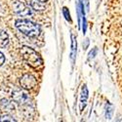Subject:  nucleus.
<instances>
[{
  "mask_svg": "<svg viewBox=\"0 0 122 122\" xmlns=\"http://www.w3.org/2000/svg\"><path fill=\"white\" fill-rule=\"evenodd\" d=\"M15 26L23 34H25L30 38L38 37L40 32H41V28H40L39 25L29 21V20H25V19L17 20L15 23Z\"/></svg>",
  "mask_w": 122,
  "mask_h": 122,
  "instance_id": "nucleus-1",
  "label": "nucleus"
},
{
  "mask_svg": "<svg viewBox=\"0 0 122 122\" xmlns=\"http://www.w3.org/2000/svg\"><path fill=\"white\" fill-rule=\"evenodd\" d=\"M21 55L25 62L34 69H39L43 66V61L40 55L32 48L24 46L21 48Z\"/></svg>",
  "mask_w": 122,
  "mask_h": 122,
  "instance_id": "nucleus-2",
  "label": "nucleus"
},
{
  "mask_svg": "<svg viewBox=\"0 0 122 122\" xmlns=\"http://www.w3.org/2000/svg\"><path fill=\"white\" fill-rule=\"evenodd\" d=\"M13 8H14V12L20 17H28L31 16L32 14L29 7H27L25 3L21 1H15L13 4Z\"/></svg>",
  "mask_w": 122,
  "mask_h": 122,
  "instance_id": "nucleus-3",
  "label": "nucleus"
},
{
  "mask_svg": "<svg viewBox=\"0 0 122 122\" xmlns=\"http://www.w3.org/2000/svg\"><path fill=\"white\" fill-rule=\"evenodd\" d=\"M20 84H21L23 89L31 90L36 86L37 80L31 74H25L21 79H20Z\"/></svg>",
  "mask_w": 122,
  "mask_h": 122,
  "instance_id": "nucleus-4",
  "label": "nucleus"
},
{
  "mask_svg": "<svg viewBox=\"0 0 122 122\" xmlns=\"http://www.w3.org/2000/svg\"><path fill=\"white\" fill-rule=\"evenodd\" d=\"M12 96L14 101L20 105H29L30 103V100L27 94L21 89H15L12 93Z\"/></svg>",
  "mask_w": 122,
  "mask_h": 122,
  "instance_id": "nucleus-5",
  "label": "nucleus"
},
{
  "mask_svg": "<svg viewBox=\"0 0 122 122\" xmlns=\"http://www.w3.org/2000/svg\"><path fill=\"white\" fill-rule=\"evenodd\" d=\"M88 88L86 85H82L80 91V97H79V110L80 113L85 109L86 106H87V102H88Z\"/></svg>",
  "mask_w": 122,
  "mask_h": 122,
  "instance_id": "nucleus-6",
  "label": "nucleus"
},
{
  "mask_svg": "<svg viewBox=\"0 0 122 122\" xmlns=\"http://www.w3.org/2000/svg\"><path fill=\"white\" fill-rule=\"evenodd\" d=\"M77 42H76V37L71 34V52H70V59L71 62L74 63L75 57H76V51H77Z\"/></svg>",
  "mask_w": 122,
  "mask_h": 122,
  "instance_id": "nucleus-7",
  "label": "nucleus"
},
{
  "mask_svg": "<svg viewBox=\"0 0 122 122\" xmlns=\"http://www.w3.org/2000/svg\"><path fill=\"white\" fill-rule=\"evenodd\" d=\"M9 43V35L6 31L0 29V48H4Z\"/></svg>",
  "mask_w": 122,
  "mask_h": 122,
  "instance_id": "nucleus-8",
  "label": "nucleus"
},
{
  "mask_svg": "<svg viewBox=\"0 0 122 122\" xmlns=\"http://www.w3.org/2000/svg\"><path fill=\"white\" fill-rule=\"evenodd\" d=\"M0 107L6 111H12L13 109H15L14 105L12 103H10V102L6 99H2L0 101Z\"/></svg>",
  "mask_w": 122,
  "mask_h": 122,
  "instance_id": "nucleus-9",
  "label": "nucleus"
},
{
  "mask_svg": "<svg viewBox=\"0 0 122 122\" xmlns=\"http://www.w3.org/2000/svg\"><path fill=\"white\" fill-rule=\"evenodd\" d=\"M29 4L32 9L36 10V11H44L45 10V5L44 3L38 1V0H30Z\"/></svg>",
  "mask_w": 122,
  "mask_h": 122,
  "instance_id": "nucleus-10",
  "label": "nucleus"
},
{
  "mask_svg": "<svg viewBox=\"0 0 122 122\" xmlns=\"http://www.w3.org/2000/svg\"><path fill=\"white\" fill-rule=\"evenodd\" d=\"M112 113H113V107L108 102L106 105V118L107 119H110L112 117Z\"/></svg>",
  "mask_w": 122,
  "mask_h": 122,
  "instance_id": "nucleus-11",
  "label": "nucleus"
},
{
  "mask_svg": "<svg viewBox=\"0 0 122 122\" xmlns=\"http://www.w3.org/2000/svg\"><path fill=\"white\" fill-rule=\"evenodd\" d=\"M0 121H1V122H6V121L15 122L16 119L13 118V116H11L10 114H4V115H2V116H0Z\"/></svg>",
  "mask_w": 122,
  "mask_h": 122,
  "instance_id": "nucleus-12",
  "label": "nucleus"
},
{
  "mask_svg": "<svg viewBox=\"0 0 122 122\" xmlns=\"http://www.w3.org/2000/svg\"><path fill=\"white\" fill-rule=\"evenodd\" d=\"M63 12H64V15L66 16V19L67 20V21L71 22V19H70V15H69V12H67V9H66V8H64Z\"/></svg>",
  "mask_w": 122,
  "mask_h": 122,
  "instance_id": "nucleus-13",
  "label": "nucleus"
},
{
  "mask_svg": "<svg viewBox=\"0 0 122 122\" xmlns=\"http://www.w3.org/2000/svg\"><path fill=\"white\" fill-rule=\"evenodd\" d=\"M4 63H5V57L1 52H0V66H3Z\"/></svg>",
  "mask_w": 122,
  "mask_h": 122,
  "instance_id": "nucleus-14",
  "label": "nucleus"
},
{
  "mask_svg": "<svg viewBox=\"0 0 122 122\" xmlns=\"http://www.w3.org/2000/svg\"><path fill=\"white\" fill-rule=\"evenodd\" d=\"M38 1H40V2H42V3H46L48 0H38Z\"/></svg>",
  "mask_w": 122,
  "mask_h": 122,
  "instance_id": "nucleus-15",
  "label": "nucleus"
}]
</instances>
